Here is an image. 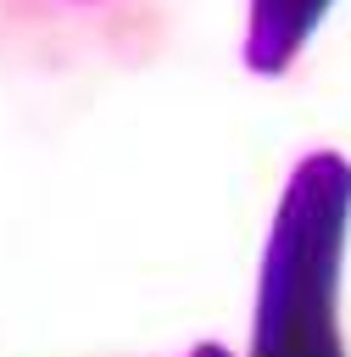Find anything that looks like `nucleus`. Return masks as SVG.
Returning a JSON list of instances; mask_svg holds the SVG:
<instances>
[{
	"mask_svg": "<svg viewBox=\"0 0 351 357\" xmlns=\"http://www.w3.org/2000/svg\"><path fill=\"white\" fill-rule=\"evenodd\" d=\"M351 223V162L312 151L279 201L262 284L251 357H345L340 346V262Z\"/></svg>",
	"mask_w": 351,
	"mask_h": 357,
	"instance_id": "1",
	"label": "nucleus"
},
{
	"mask_svg": "<svg viewBox=\"0 0 351 357\" xmlns=\"http://www.w3.org/2000/svg\"><path fill=\"white\" fill-rule=\"evenodd\" d=\"M329 0H251V28H245V67L251 73H284L312 28L323 22Z\"/></svg>",
	"mask_w": 351,
	"mask_h": 357,
	"instance_id": "2",
	"label": "nucleus"
},
{
	"mask_svg": "<svg viewBox=\"0 0 351 357\" xmlns=\"http://www.w3.org/2000/svg\"><path fill=\"white\" fill-rule=\"evenodd\" d=\"M189 357H234V351H228V346H217V340H206V346H195Z\"/></svg>",
	"mask_w": 351,
	"mask_h": 357,
	"instance_id": "3",
	"label": "nucleus"
}]
</instances>
